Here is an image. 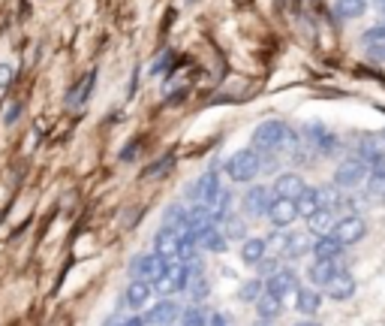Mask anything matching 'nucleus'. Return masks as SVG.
<instances>
[{"label":"nucleus","instance_id":"nucleus-1","mask_svg":"<svg viewBox=\"0 0 385 326\" xmlns=\"http://www.w3.org/2000/svg\"><path fill=\"white\" fill-rule=\"evenodd\" d=\"M226 169H229V178L238 181V185H247V181H253V178L262 172L259 148H256V151H253V148H241V151H235L232 157H229Z\"/></svg>","mask_w":385,"mask_h":326},{"label":"nucleus","instance_id":"nucleus-2","mask_svg":"<svg viewBox=\"0 0 385 326\" xmlns=\"http://www.w3.org/2000/svg\"><path fill=\"white\" fill-rule=\"evenodd\" d=\"M289 139H292V133L283 121H262L253 130V148H259V151H277Z\"/></svg>","mask_w":385,"mask_h":326},{"label":"nucleus","instance_id":"nucleus-3","mask_svg":"<svg viewBox=\"0 0 385 326\" xmlns=\"http://www.w3.org/2000/svg\"><path fill=\"white\" fill-rule=\"evenodd\" d=\"M187 281H190V269H187V263L181 260V263H172L169 260V266L166 272L154 281V290H157L160 296H172V293H181V290H187Z\"/></svg>","mask_w":385,"mask_h":326},{"label":"nucleus","instance_id":"nucleus-4","mask_svg":"<svg viewBox=\"0 0 385 326\" xmlns=\"http://www.w3.org/2000/svg\"><path fill=\"white\" fill-rule=\"evenodd\" d=\"M368 176H370L368 163L359 160V157H346V160H341V166H337V172H334V185L352 190V187L364 185V181H368Z\"/></svg>","mask_w":385,"mask_h":326},{"label":"nucleus","instance_id":"nucleus-5","mask_svg":"<svg viewBox=\"0 0 385 326\" xmlns=\"http://www.w3.org/2000/svg\"><path fill=\"white\" fill-rule=\"evenodd\" d=\"M169 266V260L166 257H160L157 251H151V254H139V257L133 260V266H130V275L133 278H142V281H157L163 272H166Z\"/></svg>","mask_w":385,"mask_h":326},{"label":"nucleus","instance_id":"nucleus-6","mask_svg":"<svg viewBox=\"0 0 385 326\" xmlns=\"http://www.w3.org/2000/svg\"><path fill=\"white\" fill-rule=\"evenodd\" d=\"M334 239L337 242H343V244H355V242H361L364 235H368V224H364V217L361 215H343V217H337V226H334Z\"/></svg>","mask_w":385,"mask_h":326},{"label":"nucleus","instance_id":"nucleus-7","mask_svg":"<svg viewBox=\"0 0 385 326\" xmlns=\"http://www.w3.org/2000/svg\"><path fill=\"white\" fill-rule=\"evenodd\" d=\"M187 230H172V226H163V230L154 235V251L166 260L181 257V244H184Z\"/></svg>","mask_w":385,"mask_h":326},{"label":"nucleus","instance_id":"nucleus-8","mask_svg":"<svg viewBox=\"0 0 385 326\" xmlns=\"http://www.w3.org/2000/svg\"><path fill=\"white\" fill-rule=\"evenodd\" d=\"M271 242L277 244V257H286V260H298V257H304L307 251H313V244H310L307 235H301V233L274 235Z\"/></svg>","mask_w":385,"mask_h":326},{"label":"nucleus","instance_id":"nucleus-9","mask_svg":"<svg viewBox=\"0 0 385 326\" xmlns=\"http://www.w3.org/2000/svg\"><path fill=\"white\" fill-rule=\"evenodd\" d=\"M298 203L295 199H286V196H277V199H271V205H268V221L277 226V230H283V226H289V224H295L298 221Z\"/></svg>","mask_w":385,"mask_h":326},{"label":"nucleus","instance_id":"nucleus-10","mask_svg":"<svg viewBox=\"0 0 385 326\" xmlns=\"http://www.w3.org/2000/svg\"><path fill=\"white\" fill-rule=\"evenodd\" d=\"M268 205H271V190L262 187V185H253L250 190L244 194V212L259 217V215H268Z\"/></svg>","mask_w":385,"mask_h":326},{"label":"nucleus","instance_id":"nucleus-11","mask_svg":"<svg viewBox=\"0 0 385 326\" xmlns=\"http://www.w3.org/2000/svg\"><path fill=\"white\" fill-rule=\"evenodd\" d=\"M322 290H325V296H331V299H337V302H343V299H350L355 293V281H352L350 272L337 269L334 275H331V281H328Z\"/></svg>","mask_w":385,"mask_h":326},{"label":"nucleus","instance_id":"nucleus-12","mask_svg":"<svg viewBox=\"0 0 385 326\" xmlns=\"http://www.w3.org/2000/svg\"><path fill=\"white\" fill-rule=\"evenodd\" d=\"M178 317H181V308L172 302V299H163V302H157L148 314H145V323L148 326H169V323H175Z\"/></svg>","mask_w":385,"mask_h":326},{"label":"nucleus","instance_id":"nucleus-13","mask_svg":"<svg viewBox=\"0 0 385 326\" xmlns=\"http://www.w3.org/2000/svg\"><path fill=\"white\" fill-rule=\"evenodd\" d=\"M265 290H271V293H277V296L295 293V290H298V275L292 269H280V272H274L271 278H265Z\"/></svg>","mask_w":385,"mask_h":326},{"label":"nucleus","instance_id":"nucleus-14","mask_svg":"<svg viewBox=\"0 0 385 326\" xmlns=\"http://www.w3.org/2000/svg\"><path fill=\"white\" fill-rule=\"evenodd\" d=\"M304 187L307 185L298 172H283V176H277V181H274V194L286 196V199H298L301 194H304Z\"/></svg>","mask_w":385,"mask_h":326},{"label":"nucleus","instance_id":"nucleus-15","mask_svg":"<svg viewBox=\"0 0 385 326\" xmlns=\"http://www.w3.org/2000/svg\"><path fill=\"white\" fill-rule=\"evenodd\" d=\"M361 45L373 61H385V24L368 27V31L361 33Z\"/></svg>","mask_w":385,"mask_h":326},{"label":"nucleus","instance_id":"nucleus-16","mask_svg":"<svg viewBox=\"0 0 385 326\" xmlns=\"http://www.w3.org/2000/svg\"><path fill=\"white\" fill-rule=\"evenodd\" d=\"M217 194H220V178H217V172H205L196 185H192V199L196 203H214L217 199Z\"/></svg>","mask_w":385,"mask_h":326},{"label":"nucleus","instance_id":"nucleus-17","mask_svg":"<svg viewBox=\"0 0 385 326\" xmlns=\"http://www.w3.org/2000/svg\"><path fill=\"white\" fill-rule=\"evenodd\" d=\"M355 157L359 160H364L368 166H382L385 163V154H382V148H379V142L373 139V136H359V145H355Z\"/></svg>","mask_w":385,"mask_h":326},{"label":"nucleus","instance_id":"nucleus-18","mask_svg":"<svg viewBox=\"0 0 385 326\" xmlns=\"http://www.w3.org/2000/svg\"><path fill=\"white\" fill-rule=\"evenodd\" d=\"M151 293H154V284H151V281L133 278L130 287H126V293H124V299H126V305H130L133 311H136V308H145V305H148Z\"/></svg>","mask_w":385,"mask_h":326},{"label":"nucleus","instance_id":"nucleus-19","mask_svg":"<svg viewBox=\"0 0 385 326\" xmlns=\"http://www.w3.org/2000/svg\"><path fill=\"white\" fill-rule=\"evenodd\" d=\"M307 139L313 142V148L319 154H334V148H337V136L331 130H325L322 124H310L307 127Z\"/></svg>","mask_w":385,"mask_h":326},{"label":"nucleus","instance_id":"nucleus-20","mask_svg":"<svg viewBox=\"0 0 385 326\" xmlns=\"http://www.w3.org/2000/svg\"><path fill=\"white\" fill-rule=\"evenodd\" d=\"M256 311H259L262 320H277L283 314V296L271 293V290H265V293L256 299Z\"/></svg>","mask_w":385,"mask_h":326},{"label":"nucleus","instance_id":"nucleus-21","mask_svg":"<svg viewBox=\"0 0 385 326\" xmlns=\"http://www.w3.org/2000/svg\"><path fill=\"white\" fill-rule=\"evenodd\" d=\"M307 221H310L307 226H310V233H313V235H331L334 226H337V215L331 212V208H319V212L310 215Z\"/></svg>","mask_w":385,"mask_h":326},{"label":"nucleus","instance_id":"nucleus-22","mask_svg":"<svg viewBox=\"0 0 385 326\" xmlns=\"http://www.w3.org/2000/svg\"><path fill=\"white\" fill-rule=\"evenodd\" d=\"M94 82H97V72H88L85 79H79L76 88L67 94V106L69 109H81V106H85V100L90 97V91H94Z\"/></svg>","mask_w":385,"mask_h":326},{"label":"nucleus","instance_id":"nucleus-23","mask_svg":"<svg viewBox=\"0 0 385 326\" xmlns=\"http://www.w3.org/2000/svg\"><path fill=\"white\" fill-rule=\"evenodd\" d=\"M268 257V239H244V248H241V260L247 263V266H256L259 260Z\"/></svg>","mask_w":385,"mask_h":326},{"label":"nucleus","instance_id":"nucleus-24","mask_svg":"<svg viewBox=\"0 0 385 326\" xmlns=\"http://www.w3.org/2000/svg\"><path fill=\"white\" fill-rule=\"evenodd\" d=\"M319 305H322L319 290H313V287H298L295 290V308H298L301 314H316Z\"/></svg>","mask_w":385,"mask_h":326},{"label":"nucleus","instance_id":"nucleus-25","mask_svg":"<svg viewBox=\"0 0 385 326\" xmlns=\"http://www.w3.org/2000/svg\"><path fill=\"white\" fill-rule=\"evenodd\" d=\"M346 248L343 242H337L334 235H319V239L313 242V257L316 260H337V254H341Z\"/></svg>","mask_w":385,"mask_h":326},{"label":"nucleus","instance_id":"nucleus-26","mask_svg":"<svg viewBox=\"0 0 385 326\" xmlns=\"http://www.w3.org/2000/svg\"><path fill=\"white\" fill-rule=\"evenodd\" d=\"M295 203H298V215H301V217H310V215H316L319 208H325L319 187H304V194H301Z\"/></svg>","mask_w":385,"mask_h":326},{"label":"nucleus","instance_id":"nucleus-27","mask_svg":"<svg viewBox=\"0 0 385 326\" xmlns=\"http://www.w3.org/2000/svg\"><path fill=\"white\" fill-rule=\"evenodd\" d=\"M337 272V263L334 260H316L313 266L307 269V278H310V284H316V287H325L328 281H331V275Z\"/></svg>","mask_w":385,"mask_h":326},{"label":"nucleus","instance_id":"nucleus-28","mask_svg":"<svg viewBox=\"0 0 385 326\" xmlns=\"http://www.w3.org/2000/svg\"><path fill=\"white\" fill-rule=\"evenodd\" d=\"M190 208H184L181 203H172L163 215V226H172V230H190Z\"/></svg>","mask_w":385,"mask_h":326},{"label":"nucleus","instance_id":"nucleus-29","mask_svg":"<svg viewBox=\"0 0 385 326\" xmlns=\"http://www.w3.org/2000/svg\"><path fill=\"white\" fill-rule=\"evenodd\" d=\"M199 244H202V248H208V251H214V254L229 251V239H226V233H220L217 226H208L205 233H199Z\"/></svg>","mask_w":385,"mask_h":326},{"label":"nucleus","instance_id":"nucleus-30","mask_svg":"<svg viewBox=\"0 0 385 326\" xmlns=\"http://www.w3.org/2000/svg\"><path fill=\"white\" fill-rule=\"evenodd\" d=\"M334 13L337 18H361L368 13V0H334Z\"/></svg>","mask_w":385,"mask_h":326},{"label":"nucleus","instance_id":"nucleus-31","mask_svg":"<svg viewBox=\"0 0 385 326\" xmlns=\"http://www.w3.org/2000/svg\"><path fill=\"white\" fill-rule=\"evenodd\" d=\"M262 293H265L262 278H250V281H244V284L238 287V299H241V302H256Z\"/></svg>","mask_w":385,"mask_h":326},{"label":"nucleus","instance_id":"nucleus-32","mask_svg":"<svg viewBox=\"0 0 385 326\" xmlns=\"http://www.w3.org/2000/svg\"><path fill=\"white\" fill-rule=\"evenodd\" d=\"M368 190H370V196H382L385 199V166H373L370 169Z\"/></svg>","mask_w":385,"mask_h":326},{"label":"nucleus","instance_id":"nucleus-33","mask_svg":"<svg viewBox=\"0 0 385 326\" xmlns=\"http://www.w3.org/2000/svg\"><path fill=\"white\" fill-rule=\"evenodd\" d=\"M229 205H232V196H229L226 190H220L217 199L211 203V212H214V221H223V217H229Z\"/></svg>","mask_w":385,"mask_h":326},{"label":"nucleus","instance_id":"nucleus-34","mask_svg":"<svg viewBox=\"0 0 385 326\" xmlns=\"http://www.w3.org/2000/svg\"><path fill=\"white\" fill-rule=\"evenodd\" d=\"M226 226H223V233H226V239L232 242V239H247V226L244 221H238V217H223Z\"/></svg>","mask_w":385,"mask_h":326},{"label":"nucleus","instance_id":"nucleus-35","mask_svg":"<svg viewBox=\"0 0 385 326\" xmlns=\"http://www.w3.org/2000/svg\"><path fill=\"white\" fill-rule=\"evenodd\" d=\"M172 163H175V157H172V154H166V157H163V160L151 163V166L145 169V178H163V176H166V172L172 169Z\"/></svg>","mask_w":385,"mask_h":326},{"label":"nucleus","instance_id":"nucleus-36","mask_svg":"<svg viewBox=\"0 0 385 326\" xmlns=\"http://www.w3.org/2000/svg\"><path fill=\"white\" fill-rule=\"evenodd\" d=\"M181 323L184 326H205V311L199 305H190L187 311H181Z\"/></svg>","mask_w":385,"mask_h":326},{"label":"nucleus","instance_id":"nucleus-37","mask_svg":"<svg viewBox=\"0 0 385 326\" xmlns=\"http://www.w3.org/2000/svg\"><path fill=\"white\" fill-rule=\"evenodd\" d=\"M256 269H259V278H271L274 275V272H280L283 266H280V260L277 257H265V260H259V263H256Z\"/></svg>","mask_w":385,"mask_h":326},{"label":"nucleus","instance_id":"nucleus-38","mask_svg":"<svg viewBox=\"0 0 385 326\" xmlns=\"http://www.w3.org/2000/svg\"><path fill=\"white\" fill-rule=\"evenodd\" d=\"M13 76H15V67H13V63H0V88H6L9 82H13Z\"/></svg>","mask_w":385,"mask_h":326},{"label":"nucleus","instance_id":"nucleus-39","mask_svg":"<svg viewBox=\"0 0 385 326\" xmlns=\"http://www.w3.org/2000/svg\"><path fill=\"white\" fill-rule=\"evenodd\" d=\"M18 115H22V106H18V103H15V106H9V109H6V124L18 121Z\"/></svg>","mask_w":385,"mask_h":326},{"label":"nucleus","instance_id":"nucleus-40","mask_svg":"<svg viewBox=\"0 0 385 326\" xmlns=\"http://www.w3.org/2000/svg\"><path fill=\"white\" fill-rule=\"evenodd\" d=\"M124 326H148V323H145V317H130V320H124Z\"/></svg>","mask_w":385,"mask_h":326},{"label":"nucleus","instance_id":"nucleus-41","mask_svg":"<svg viewBox=\"0 0 385 326\" xmlns=\"http://www.w3.org/2000/svg\"><path fill=\"white\" fill-rule=\"evenodd\" d=\"M211 326H226V317L223 314H214V317H211Z\"/></svg>","mask_w":385,"mask_h":326},{"label":"nucleus","instance_id":"nucleus-42","mask_svg":"<svg viewBox=\"0 0 385 326\" xmlns=\"http://www.w3.org/2000/svg\"><path fill=\"white\" fill-rule=\"evenodd\" d=\"M373 6H377V9H379V13L385 15V0H373Z\"/></svg>","mask_w":385,"mask_h":326},{"label":"nucleus","instance_id":"nucleus-43","mask_svg":"<svg viewBox=\"0 0 385 326\" xmlns=\"http://www.w3.org/2000/svg\"><path fill=\"white\" fill-rule=\"evenodd\" d=\"M295 326H319V323H316V320H298Z\"/></svg>","mask_w":385,"mask_h":326},{"label":"nucleus","instance_id":"nucleus-44","mask_svg":"<svg viewBox=\"0 0 385 326\" xmlns=\"http://www.w3.org/2000/svg\"><path fill=\"white\" fill-rule=\"evenodd\" d=\"M106 326H124V320H117V317H112V320H108Z\"/></svg>","mask_w":385,"mask_h":326},{"label":"nucleus","instance_id":"nucleus-45","mask_svg":"<svg viewBox=\"0 0 385 326\" xmlns=\"http://www.w3.org/2000/svg\"><path fill=\"white\" fill-rule=\"evenodd\" d=\"M379 136H382V139H385V127H382V133H379Z\"/></svg>","mask_w":385,"mask_h":326}]
</instances>
